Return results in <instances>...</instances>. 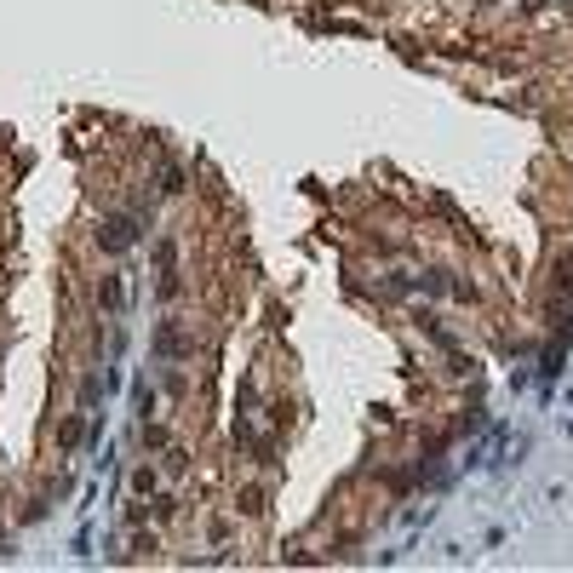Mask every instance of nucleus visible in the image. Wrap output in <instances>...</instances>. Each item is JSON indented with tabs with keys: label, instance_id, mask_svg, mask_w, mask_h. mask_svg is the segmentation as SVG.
I'll return each mask as SVG.
<instances>
[{
	"label": "nucleus",
	"instance_id": "obj_1",
	"mask_svg": "<svg viewBox=\"0 0 573 573\" xmlns=\"http://www.w3.org/2000/svg\"><path fill=\"white\" fill-rule=\"evenodd\" d=\"M98 235H103V247H109V252H121V247H132V241H138V224H132V218H109Z\"/></svg>",
	"mask_w": 573,
	"mask_h": 573
}]
</instances>
